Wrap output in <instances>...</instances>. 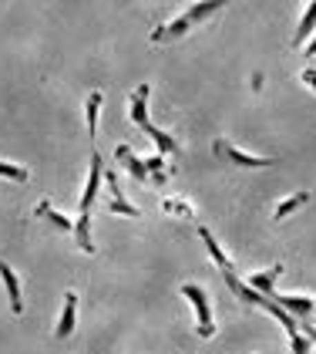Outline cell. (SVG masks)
Returning a JSON list of instances; mask_svg holds the SVG:
<instances>
[{
	"instance_id": "obj_1",
	"label": "cell",
	"mask_w": 316,
	"mask_h": 354,
	"mask_svg": "<svg viewBox=\"0 0 316 354\" xmlns=\"http://www.w3.org/2000/svg\"><path fill=\"white\" fill-rule=\"evenodd\" d=\"M219 10H226L222 0H195V3L182 7L175 17L161 21V24L148 34V41H152V44H172V41H182L185 34H192L199 24H206L209 17H215Z\"/></svg>"
},
{
	"instance_id": "obj_2",
	"label": "cell",
	"mask_w": 316,
	"mask_h": 354,
	"mask_svg": "<svg viewBox=\"0 0 316 354\" xmlns=\"http://www.w3.org/2000/svg\"><path fill=\"white\" fill-rule=\"evenodd\" d=\"M179 294H182V297L192 304V310H195V334H199L202 341L215 337V314H212L209 290H206L202 283H192V280H185L182 287H179Z\"/></svg>"
},
{
	"instance_id": "obj_3",
	"label": "cell",
	"mask_w": 316,
	"mask_h": 354,
	"mask_svg": "<svg viewBox=\"0 0 316 354\" xmlns=\"http://www.w3.org/2000/svg\"><path fill=\"white\" fill-rule=\"evenodd\" d=\"M212 152L222 159V162L236 165V169H269V165H276L273 156H253V152H242L236 142H229V138H212Z\"/></svg>"
},
{
	"instance_id": "obj_4",
	"label": "cell",
	"mask_w": 316,
	"mask_h": 354,
	"mask_svg": "<svg viewBox=\"0 0 316 354\" xmlns=\"http://www.w3.org/2000/svg\"><path fill=\"white\" fill-rule=\"evenodd\" d=\"M148 98H152V84L141 82L135 84V91L128 95V118H132V125L138 132H145V136H152L158 125L152 122V115H148Z\"/></svg>"
},
{
	"instance_id": "obj_5",
	"label": "cell",
	"mask_w": 316,
	"mask_h": 354,
	"mask_svg": "<svg viewBox=\"0 0 316 354\" xmlns=\"http://www.w3.org/2000/svg\"><path fill=\"white\" fill-rule=\"evenodd\" d=\"M105 183V159L98 149H91V169H88V179H84V189H81V199H78V213H91L95 209V196L101 189Z\"/></svg>"
},
{
	"instance_id": "obj_6",
	"label": "cell",
	"mask_w": 316,
	"mask_h": 354,
	"mask_svg": "<svg viewBox=\"0 0 316 354\" xmlns=\"http://www.w3.org/2000/svg\"><path fill=\"white\" fill-rule=\"evenodd\" d=\"M273 300H276L290 317H296L299 324H313L316 321V297H310V294H279V290H276Z\"/></svg>"
},
{
	"instance_id": "obj_7",
	"label": "cell",
	"mask_w": 316,
	"mask_h": 354,
	"mask_svg": "<svg viewBox=\"0 0 316 354\" xmlns=\"http://www.w3.org/2000/svg\"><path fill=\"white\" fill-rule=\"evenodd\" d=\"M0 283H3V290H7V300H10L14 317H21V314H24V287H21V273L14 270L3 257H0Z\"/></svg>"
},
{
	"instance_id": "obj_8",
	"label": "cell",
	"mask_w": 316,
	"mask_h": 354,
	"mask_svg": "<svg viewBox=\"0 0 316 354\" xmlns=\"http://www.w3.org/2000/svg\"><path fill=\"white\" fill-rule=\"evenodd\" d=\"M75 327H78V294L68 290L64 304H61V314L54 321V341H68L75 334Z\"/></svg>"
},
{
	"instance_id": "obj_9",
	"label": "cell",
	"mask_w": 316,
	"mask_h": 354,
	"mask_svg": "<svg viewBox=\"0 0 316 354\" xmlns=\"http://www.w3.org/2000/svg\"><path fill=\"white\" fill-rule=\"evenodd\" d=\"M115 159H118V165L132 176L135 183H148V172H145V156H138L132 145H125V142H118L115 145Z\"/></svg>"
},
{
	"instance_id": "obj_10",
	"label": "cell",
	"mask_w": 316,
	"mask_h": 354,
	"mask_svg": "<svg viewBox=\"0 0 316 354\" xmlns=\"http://www.w3.org/2000/svg\"><path fill=\"white\" fill-rule=\"evenodd\" d=\"M283 270H286L283 263H273V267H266V270H253V273H249V280H246V283H249L253 290H259L263 297L273 300V297H276V280L283 277Z\"/></svg>"
},
{
	"instance_id": "obj_11",
	"label": "cell",
	"mask_w": 316,
	"mask_h": 354,
	"mask_svg": "<svg viewBox=\"0 0 316 354\" xmlns=\"http://www.w3.org/2000/svg\"><path fill=\"white\" fill-rule=\"evenodd\" d=\"M34 219H44V223H51L54 230H64V233L75 236V219L64 216L61 209H54L51 199H37V203H34Z\"/></svg>"
},
{
	"instance_id": "obj_12",
	"label": "cell",
	"mask_w": 316,
	"mask_h": 354,
	"mask_svg": "<svg viewBox=\"0 0 316 354\" xmlns=\"http://www.w3.org/2000/svg\"><path fill=\"white\" fill-rule=\"evenodd\" d=\"M199 240H202V246L209 250V257H212V263L219 267L222 273H236V263H233V257L219 246V240L212 236V230L209 226H199Z\"/></svg>"
},
{
	"instance_id": "obj_13",
	"label": "cell",
	"mask_w": 316,
	"mask_h": 354,
	"mask_svg": "<svg viewBox=\"0 0 316 354\" xmlns=\"http://www.w3.org/2000/svg\"><path fill=\"white\" fill-rule=\"evenodd\" d=\"M75 243H78V250L88 253V257L98 253V246L91 240V213H78V216H75Z\"/></svg>"
},
{
	"instance_id": "obj_14",
	"label": "cell",
	"mask_w": 316,
	"mask_h": 354,
	"mask_svg": "<svg viewBox=\"0 0 316 354\" xmlns=\"http://www.w3.org/2000/svg\"><path fill=\"white\" fill-rule=\"evenodd\" d=\"M316 30V0L313 3H306L303 7V14H299V24L293 30V48H303L306 44V37Z\"/></svg>"
},
{
	"instance_id": "obj_15",
	"label": "cell",
	"mask_w": 316,
	"mask_h": 354,
	"mask_svg": "<svg viewBox=\"0 0 316 354\" xmlns=\"http://www.w3.org/2000/svg\"><path fill=\"white\" fill-rule=\"evenodd\" d=\"M101 105H105V95H101V91H91V95L84 98V125H88V132H91V142H95V136H98Z\"/></svg>"
},
{
	"instance_id": "obj_16",
	"label": "cell",
	"mask_w": 316,
	"mask_h": 354,
	"mask_svg": "<svg viewBox=\"0 0 316 354\" xmlns=\"http://www.w3.org/2000/svg\"><path fill=\"white\" fill-rule=\"evenodd\" d=\"M145 172H148V183H152V186H165V183H168V176H172L175 169H168L165 156L152 152V156L145 159Z\"/></svg>"
},
{
	"instance_id": "obj_17",
	"label": "cell",
	"mask_w": 316,
	"mask_h": 354,
	"mask_svg": "<svg viewBox=\"0 0 316 354\" xmlns=\"http://www.w3.org/2000/svg\"><path fill=\"white\" fill-rule=\"evenodd\" d=\"M310 203V192H293V196H286V199H279L276 203V209H273V219L279 223V219H286V216H293L296 209H303Z\"/></svg>"
},
{
	"instance_id": "obj_18",
	"label": "cell",
	"mask_w": 316,
	"mask_h": 354,
	"mask_svg": "<svg viewBox=\"0 0 316 354\" xmlns=\"http://www.w3.org/2000/svg\"><path fill=\"white\" fill-rule=\"evenodd\" d=\"M161 213L165 216H179V219H195V206L188 199H179V196H165L161 199Z\"/></svg>"
},
{
	"instance_id": "obj_19",
	"label": "cell",
	"mask_w": 316,
	"mask_h": 354,
	"mask_svg": "<svg viewBox=\"0 0 316 354\" xmlns=\"http://www.w3.org/2000/svg\"><path fill=\"white\" fill-rule=\"evenodd\" d=\"M105 209H108V213H115V216L141 219V209H138V206H132V203H128V199H125V196H108Z\"/></svg>"
},
{
	"instance_id": "obj_20",
	"label": "cell",
	"mask_w": 316,
	"mask_h": 354,
	"mask_svg": "<svg viewBox=\"0 0 316 354\" xmlns=\"http://www.w3.org/2000/svg\"><path fill=\"white\" fill-rule=\"evenodd\" d=\"M0 179H10V183H30V169L21 162H7L0 159Z\"/></svg>"
},
{
	"instance_id": "obj_21",
	"label": "cell",
	"mask_w": 316,
	"mask_h": 354,
	"mask_svg": "<svg viewBox=\"0 0 316 354\" xmlns=\"http://www.w3.org/2000/svg\"><path fill=\"white\" fill-rule=\"evenodd\" d=\"M290 351L293 354H310V351H313V341L299 330V334H293V337H290Z\"/></svg>"
},
{
	"instance_id": "obj_22",
	"label": "cell",
	"mask_w": 316,
	"mask_h": 354,
	"mask_svg": "<svg viewBox=\"0 0 316 354\" xmlns=\"http://www.w3.org/2000/svg\"><path fill=\"white\" fill-rule=\"evenodd\" d=\"M299 82L306 84L310 91H316V68H303V71H299Z\"/></svg>"
},
{
	"instance_id": "obj_23",
	"label": "cell",
	"mask_w": 316,
	"mask_h": 354,
	"mask_svg": "<svg viewBox=\"0 0 316 354\" xmlns=\"http://www.w3.org/2000/svg\"><path fill=\"white\" fill-rule=\"evenodd\" d=\"M303 51H306V57H316V37L306 44V48H303Z\"/></svg>"
}]
</instances>
